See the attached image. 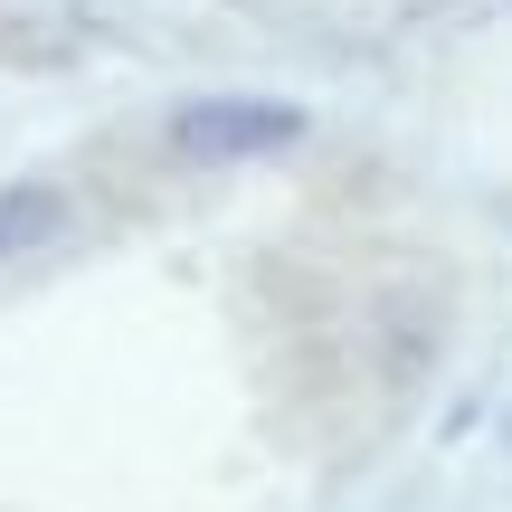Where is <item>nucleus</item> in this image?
<instances>
[{
    "label": "nucleus",
    "instance_id": "f257e3e1",
    "mask_svg": "<svg viewBox=\"0 0 512 512\" xmlns=\"http://www.w3.org/2000/svg\"><path fill=\"white\" fill-rule=\"evenodd\" d=\"M313 133V114L294 95H181L162 114V143L181 162H266V152H294Z\"/></svg>",
    "mask_w": 512,
    "mask_h": 512
},
{
    "label": "nucleus",
    "instance_id": "f03ea898",
    "mask_svg": "<svg viewBox=\"0 0 512 512\" xmlns=\"http://www.w3.org/2000/svg\"><path fill=\"white\" fill-rule=\"evenodd\" d=\"M67 228V190L57 181H0V256H29Z\"/></svg>",
    "mask_w": 512,
    "mask_h": 512
}]
</instances>
